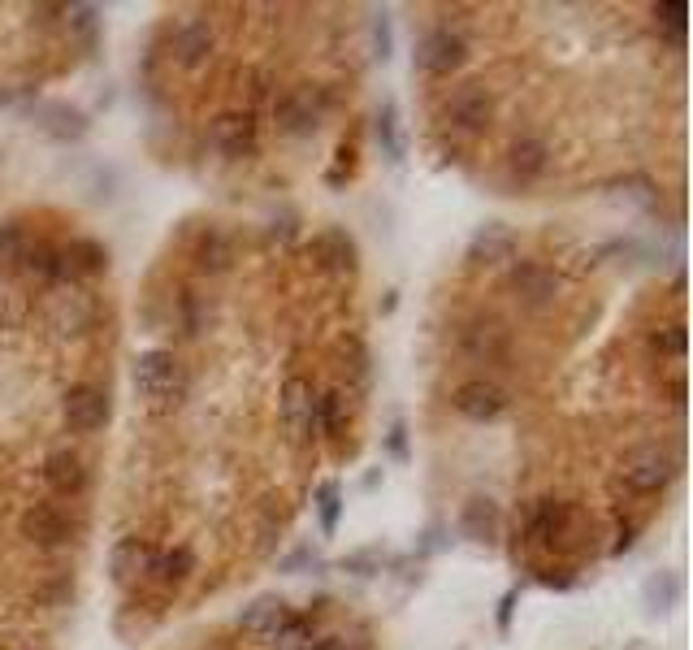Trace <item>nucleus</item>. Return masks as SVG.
<instances>
[{
	"instance_id": "1",
	"label": "nucleus",
	"mask_w": 693,
	"mask_h": 650,
	"mask_svg": "<svg viewBox=\"0 0 693 650\" xmlns=\"http://www.w3.org/2000/svg\"><path fill=\"white\" fill-rule=\"evenodd\" d=\"M135 390H139V399L156 412L178 408V403L187 399V369H182V360L165 347L139 351L135 356Z\"/></svg>"
},
{
	"instance_id": "2",
	"label": "nucleus",
	"mask_w": 693,
	"mask_h": 650,
	"mask_svg": "<svg viewBox=\"0 0 693 650\" xmlns=\"http://www.w3.org/2000/svg\"><path fill=\"white\" fill-rule=\"evenodd\" d=\"M273 113H278V126L286 135H308V130H317L321 117H325V91L321 87H295L273 104Z\"/></svg>"
},
{
	"instance_id": "3",
	"label": "nucleus",
	"mask_w": 693,
	"mask_h": 650,
	"mask_svg": "<svg viewBox=\"0 0 693 650\" xmlns=\"http://www.w3.org/2000/svg\"><path fill=\"white\" fill-rule=\"evenodd\" d=\"M61 416L70 434H96L109 421V395L96 386H70L61 399Z\"/></svg>"
},
{
	"instance_id": "4",
	"label": "nucleus",
	"mask_w": 693,
	"mask_h": 650,
	"mask_svg": "<svg viewBox=\"0 0 693 650\" xmlns=\"http://www.w3.org/2000/svg\"><path fill=\"white\" fill-rule=\"evenodd\" d=\"M317 403H321V395L312 390V382H304V377H291V382L282 386V421L291 429V438L308 442L317 434Z\"/></svg>"
},
{
	"instance_id": "5",
	"label": "nucleus",
	"mask_w": 693,
	"mask_h": 650,
	"mask_svg": "<svg viewBox=\"0 0 693 650\" xmlns=\"http://www.w3.org/2000/svg\"><path fill=\"white\" fill-rule=\"evenodd\" d=\"M70 516L61 512L57 503H35V507H26L22 512V538L26 542H35V546H44V551H52V546H65L70 542Z\"/></svg>"
},
{
	"instance_id": "6",
	"label": "nucleus",
	"mask_w": 693,
	"mask_h": 650,
	"mask_svg": "<svg viewBox=\"0 0 693 650\" xmlns=\"http://www.w3.org/2000/svg\"><path fill=\"white\" fill-rule=\"evenodd\" d=\"M672 477H676V460H672L668 451H659V447L633 451L629 460H624V481H629L633 490H642V494L663 490Z\"/></svg>"
},
{
	"instance_id": "7",
	"label": "nucleus",
	"mask_w": 693,
	"mask_h": 650,
	"mask_svg": "<svg viewBox=\"0 0 693 650\" xmlns=\"http://www.w3.org/2000/svg\"><path fill=\"white\" fill-rule=\"evenodd\" d=\"M464 57H468V44L455 31H429L421 39V48H416V65L425 74H451L464 65Z\"/></svg>"
},
{
	"instance_id": "8",
	"label": "nucleus",
	"mask_w": 693,
	"mask_h": 650,
	"mask_svg": "<svg viewBox=\"0 0 693 650\" xmlns=\"http://www.w3.org/2000/svg\"><path fill=\"white\" fill-rule=\"evenodd\" d=\"M156 564H161V555H156L143 538H122L113 546V555H109V568H113L117 585H135L139 577H152Z\"/></svg>"
},
{
	"instance_id": "9",
	"label": "nucleus",
	"mask_w": 693,
	"mask_h": 650,
	"mask_svg": "<svg viewBox=\"0 0 693 650\" xmlns=\"http://www.w3.org/2000/svg\"><path fill=\"white\" fill-rule=\"evenodd\" d=\"M455 412L468 416V421H494V416L507 412V395L494 382H486V377H477V382H464L460 390H455Z\"/></svg>"
},
{
	"instance_id": "10",
	"label": "nucleus",
	"mask_w": 693,
	"mask_h": 650,
	"mask_svg": "<svg viewBox=\"0 0 693 650\" xmlns=\"http://www.w3.org/2000/svg\"><path fill=\"white\" fill-rule=\"evenodd\" d=\"M44 481H48L52 494H61V499H74V494H83L87 490V464H83V455L70 451V447L52 451L48 460H44Z\"/></svg>"
},
{
	"instance_id": "11",
	"label": "nucleus",
	"mask_w": 693,
	"mask_h": 650,
	"mask_svg": "<svg viewBox=\"0 0 693 650\" xmlns=\"http://www.w3.org/2000/svg\"><path fill=\"white\" fill-rule=\"evenodd\" d=\"M208 139H213V148L226 152V156H252L256 152L252 113H221L213 122V130H208Z\"/></svg>"
},
{
	"instance_id": "12",
	"label": "nucleus",
	"mask_w": 693,
	"mask_h": 650,
	"mask_svg": "<svg viewBox=\"0 0 693 650\" xmlns=\"http://www.w3.org/2000/svg\"><path fill=\"white\" fill-rule=\"evenodd\" d=\"M286 624H291V607H286L278 594H260L256 603H247L243 616H239V629L252 633V637H278Z\"/></svg>"
},
{
	"instance_id": "13",
	"label": "nucleus",
	"mask_w": 693,
	"mask_h": 650,
	"mask_svg": "<svg viewBox=\"0 0 693 650\" xmlns=\"http://www.w3.org/2000/svg\"><path fill=\"white\" fill-rule=\"evenodd\" d=\"M516 247V234L503 226V221H486L473 239H468V260L473 265H499V260L512 256Z\"/></svg>"
},
{
	"instance_id": "14",
	"label": "nucleus",
	"mask_w": 693,
	"mask_h": 650,
	"mask_svg": "<svg viewBox=\"0 0 693 650\" xmlns=\"http://www.w3.org/2000/svg\"><path fill=\"white\" fill-rule=\"evenodd\" d=\"M494 117V100L486 87H460L451 96V122L460 130H486Z\"/></svg>"
},
{
	"instance_id": "15",
	"label": "nucleus",
	"mask_w": 693,
	"mask_h": 650,
	"mask_svg": "<svg viewBox=\"0 0 693 650\" xmlns=\"http://www.w3.org/2000/svg\"><path fill=\"white\" fill-rule=\"evenodd\" d=\"M512 286H516V295L525 299V304H533V308L551 304V299L559 295V278L551 269H542V265H516L512 269Z\"/></svg>"
},
{
	"instance_id": "16",
	"label": "nucleus",
	"mask_w": 693,
	"mask_h": 650,
	"mask_svg": "<svg viewBox=\"0 0 693 650\" xmlns=\"http://www.w3.org/2000/svg\"><path fill=\"white\" fill-rule=\"evenodd\" d=\"M104 269V247L91 239H74L70 247L57 252V278H78V273H96Z\"/></svg>"
},
{
	"instance_id": "17",
	"label": "nucleus",
	"mask_w": 693,
	"mask_h": 650,
	"mask_svg": "<svg viewBox=\"0 0 693 650\" xmlns=\"http://www.w3.org/2000/svg\"><path fill=\"white\" fill-rule=\"evenodd\" d=\"M312 252H317L321 265L334 269V273H351V269H356V243H351L343 230H325V234H317Z\"/></svg>"
},
{
	"instance_id": "18",
	"label": "nucleus",
	"mask_w": 693,
	"mask_h": 650,
	"mask_svg": "<svg viewBox=\"0 0 693 650\" xmlns=\"http://www.w3.org/2000/svg\"><path fill=\"white\" fill-rule=\"evenodd\" d=\"M174 52H178L182 65H200L208 52H213V35H208V26L204 22H187L174 35Z\"/></svg>"
},
{
	"instance_id": "19",
	"label": "nucleus",
	"mask_w": 693,
	"mask_h": 650,
	"mask_svg": "<svg viewBox=\"0 0 693 650\" xmlns=\"http://www.w3.org/2000/svg\"><path fill=\"white\" fill-rule=\"evenodd\" d=\"M52 325L57 330H83V325L91 321V304L83 299V291H61V295H52Z\"/></svg>"
},
{
	"instance_id": "20",
	"label": "nucleus",
	"mask_w": 693,
	"mask_h": 650,
	"mask_svg": "<svg viewBox=\"0 0 693 650\" xmlns=\"http://www.w3.org/2000/svg\"><path fill=\"white\" fill-rule=\"evenodd\" d=\"M546 169V143L542 139H516L512 143V174L520 182H533Z\"/></svg>"
},
{
	"instance_id": "21",
	"label": "nucleus",
	"mask_w": 693,
	"mask_h": 650,
	"mask_svg": "<svg viewBox=\"0 0 693 650\" xmlns=\"http://www.w3.org/2000/svg\"><path fill=\"white\" fill-rule=\"evenodd\" d=\"M195 260H200L204 273H226L230 260H234V243L221 230H208L204 239H200V252H195Z\"/></svg>"
},
{
	"instance_id": "22",
	"label": "nucleus",
	"mask_w": 693,
	"mask_h": 650,
	"mask_svg": "<svg viewBox=\"0 0 693 650\" xmlns=\"http://www.w3.org/2000/svg\"><path fill=\"white\" fill-rule=\"evenodd\" d=\"M464 529L473 533L477 542H494V529H499V512H494L490 499H473L464 512Z\"/></svg>"
},
{
	"instance_id": "23",
	"label": "nucleus",
	"mask_w": 693,
	"mask_h": 650,
	"mask_svg": "<svg viewBox=\"0 0 693 650\" xmlns=\"http://www.w3.org/2000/svg\"><path fill=\"white\" fill-rule=\"evenodd\" d=\"M468 347H473L477 356H486V360H499L503 351H507V334H503V325H494V321L473 325V330H468Z\"/></svg>"
},
{
	"instance_id": "24",
	"label": "nucleus",
	"mask_w": 693,
	"mask_h": 650,
	"mask_svg": "<svg viewBox=\"0 0 693 650\" xmlns=\"http://www.w3.org/2000/svg\"><path fill=\"white\" fill-rule=\"evenodd\" d=\"M273 646L278 650H321V637L312 633V624L308 620H299V616H291V624L273 637Z\"/></svg>"
},
{
	"instance_id": "25",
	"label": "nucleus",
	"mask_w": 693,
	"mask_h": 650,
	"mask_svg": "<svg viewBox=\"0 0 693 650\" xmlns=\"http://www.w3.org/2000/svg\"><path fill=\"white\" fill-rule=\"evenodd\" d=\"M343 412H347V399L330 390V395H321L317 403V434H338L343 429Z\"/></svg>"
},
{
	"instance_id": "26",
	"label": "nucleus",
	"mask_w": 693,
	"mask_h": 650,
	"mask_svg": "<svg viewBox=\"0 0 693 650\" xmlns=\"http://www.w3.org/2000/svg\"><path fill=\"white\" fill-rule=\"evenodd\" d=\"M191 568H195V555L187 551V546H178V551L161 555V564H156V577H165V581H187Z\"/></svg>"
},
{
	"instance_id": "27",
	"label": "nucleus",
	"mask_w": 693,
	"mask_h": 650,
	"mask_svg": "<svg viewBox=\"0 0 693 650\" xmlns=\"http://www.w3.org/2000/svg\"><path fill=\"white\" fill-rule=\"evenodd\" d=\"M377 135H382V143H386V156L390 161H399V126H395V104H386L382 109V117H377Z\"/></svg>"
},
{
	"instance_id": "28",
	"label": "nucleus",
	"mask_w": 693,
	"mask_h": 650,
	"mask_svg": "<svg viewBox=\"0 0 693 650\" xmlns=\"http://www.w3.org/2000/svg\"><path fill=\"white\" fill-rule=\"evenodd\" d=\"M655 347L668 351V356H685V325H681V321L663 325V330L655 334Z\"/></svg>"
},
{
	"instance_id": "29",
	"label": "nucleus",
	"mask_w": 693,
	"mask_h": 650,
	"mask_svg": "<svg viewBox=\"0 0 693 650\" xmlns=\"http://www.w3.org/2000/svg\"><path fill=\"white\" fill-rule=\"evenodd\" d=\"M334 525H338V486L334 481H325L321 486V529L334 533Z\"/></svg>"
},
{
	"instance_id": "30",
	"label": "nucleus",
	"mask_w": 693,
	"mask_h": 650,
	"mask_svg": "<svg viewBox=\"0 0 693 650\" xmlns=\"http://www.w3.org/2000/svg\"><path fill=\"white\" fill-rule=\"evenodd\" d=\"M676 590H681V585H676V577L672 572H663L659 581H650V603H655V611H663L676 598Z\"/></svg>"
},
{
	"instance_id": "31",
	"label": "nucleus",
	"mask_w": 693,
	"mask_h": 650,
	"mask_svg": "<svg viewBox=\"0 0 693 650\" xmlns=\"http://www.w3.org/2000/svg\"><path fill=\"white\" fill-rule=\"evenodd\" d=\"M655 18H659L663 26H668L672 35H681V31H685V5H659V9H655Z\"/></svg>"
},
{
	"instance_id": "32",
	"label": "nucleus",
	"mask_w": 693,
	"mask_h": 650,
	"mask_svg": "<svg viewBox=\"0 0 693 650\" xmlns=\"http://www.w3.org/2000/svg\"><path fill=\"white\" fill-rule=\"evenodd\" d=\"M377 57H390V26H386V18L382 22H377Z\"/></svg>"
},
{
	"instance_id": "33",
	"label": "nucleus",
	"mask_w": 693,
	"mask_h": 650,
	"mask_svg": "<svg viewBox=\"0 0 693 650\" xmlns=\"http://www.w3.org/2000/svg\"><path fill=\"white\" fill-rule=\"evenodd\" d=\"M629 650H646V646H629Z\"/></svg>"
}]
</instances>
